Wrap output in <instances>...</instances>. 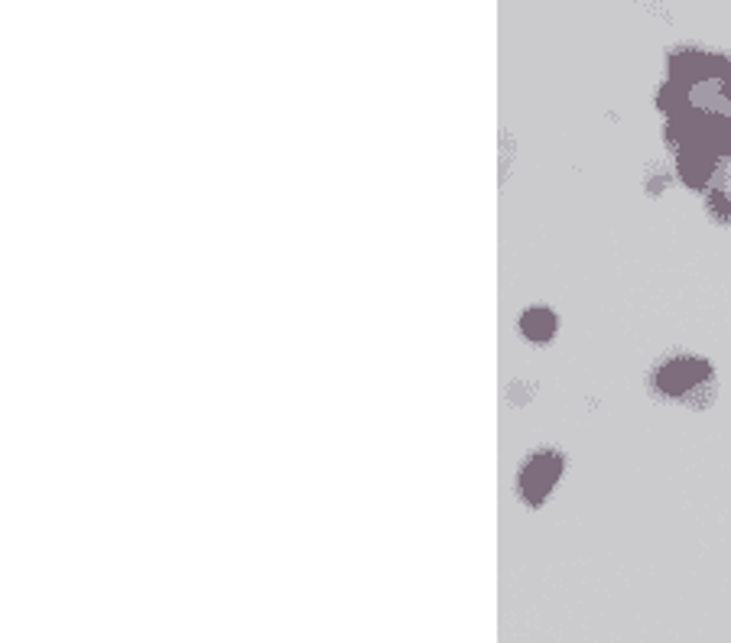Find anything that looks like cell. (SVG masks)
<instances>
[{"label": "cell", "instance_id": "1", "mask_svg": "<svg viewBox=\"0 0 731 643\" xmlns=\"http://www.w3.org/2000/svg\"><path fill=\"white\" fill-rule=\"evenodd\" d=\"M654 387L660 397H670L680 403L683 400L706 403V390L712 387V364L693 358V354H673V358H667L654 371Z\"/></svg>", "mask_w": 731, "mask_h": 643}, {"label": "cell", "instance_id": "2", "mask_svg": "<svg viewBox=\"0 0 731 643\" xmlns=\"http://www.w3.org/2000/svg\"><path fill=\"white\" fill-rule=\"evenodd\" d=\"M559 471H563V458L556 452L533 455L524 465V471H520V494H524V501L540 504L543 497L553 491V484L559 481Z\"/></svg>", "mask_w": 731, "mask_h": 643}, {"label": "cell", "instance_id": "3", "mask_svg": "<svg viewBox=\"0 0 731 643\" xmlns=\"http://www.w3.org/2000/svg\"><path fill=\"white\" fill-rule=\"evenodd\" d=\"M712 169H715V156L709 150H683L680 153V176H683L686 186L702 189L709 182Z\"/></svg>", "mask_w": 731, "mask_h": 643}, {"label": "cell", "instance_id": "4", "mask_svg": "<svg viewBox=\"0 0 731 643\" xmlns=\"http://www.w3.org/2000/svg\"><path fill=\"white\" fill-rule=\"evenodd\" d=\"M520 332H524L530 341H550L556 335V316L550 309H530L524 312V319H520Z\"/></svg>", "mask_w": 731, "mask_h": 643}, {"label": "cell", "instance_id": "5", "mask_svg": "<svg viewBox=\"0 0 731 643\" xmlns=\"http://www.w3.org/2000/svg\"><path fill=\"white\" fill-rule=\"evenodd\" d=\"M706 208H709V215H712L715 221H722V225H725V221H731V189H728V186L712 189Z\"/></svg>", "mask_w": 731, "mask_h": 643}, {"label": "cell", "instance_id": "6", "mask_svg": "<svg viewBox=\"0 0 731 643\" xmlns=\"http://www.w3.org/2000/svg\"><path fill=\"white\" fill-rule=\"evenodd\" d=\"M719 95L731 104V75H725L722 82H719Z\"/></svg>", "mask_w": 731, "mask_h": 643}]
</instances>
